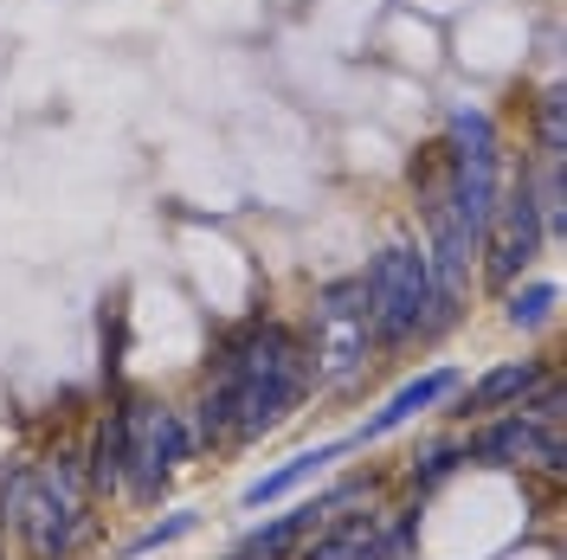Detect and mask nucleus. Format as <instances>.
Listing matches in <instances>:
<instances>
[{
    "mask_svg": "<svg viewBox=\"0 0 567 560\" xmlns=\"http://www.w3.org/2000/svg\"><path fill=\"white\" fill-rule=\"evenodd\" d=\"M310 349L297 342V329L284 322H246L226 349H219V374L194 406V445H251L271 425H284L303 400H310Z\"/></svg>",
    "mask_w": 567,
    "mask_h": 560,
    "instance_id": "nucleus-1",
    "label": "nucleus"
},
{
    "mask_svg": "<svg viewBox=\"0 0 567 560\" xmlns=\"http://www.w3.org/2000/svg\"><path fill=\"white\" fill-rule=\"evenodd\" d=\"M0 522L33 560H71L91 535V477L78 452H52L33 470H0Z\"/></svg>",
    "mask_w": 567,
    "mask_h": 560,
    "instance_id": "nucleus-2",
    "label": "nucleus"
},
{
    "mask_svg": "<svg viewBox=\"0 0 567 560\" xmlns=\"http://www.w3.org/2000/svg\"><path fill=\"white\" fill-rule=\"evenodd\" d=\"M361 290H368V329H374L381 349H400L413 335H432V329H445L452 310H458V290H439L432 283V265H425L420 246H388L361 271Z\"/></svg>",
    "mask_w": 567,
    "mask_h": 560,
    "instance_id": "nucleus-3",
    "label": "nucleus"
},
{
    "mask_svg": "<svg viewBox=\"0 0 567 560\" xmlns=\"http://www.w3.org/2000/svg\"><path fill=\"white\" fill-rule=\"evenodd\" d=\"M116 432H123V484L116 490L136 496V502H162L168 477H175L187 452H194V432L181 413H168L162 400H130L116 413Z\"/></svg>",
    "mask_w": 567,
    "mask_h": 560,
    "instance_id": "nucleus-4",
    "label": "nucleus"
},
{
    "mask_svg": "<svg viewBox=\"0 0 567 560\" xmlns=\"http://www.w3.org/2000/svg\"><path fill=\"white\" fill-rule=\"evenodd\" d=\"M374 349V329H368V290L361 278H336L317 290V349H310V381L342 393L361 381Z\"/></svg>",
    "mask_w": 567,
    "mask_h": 560,
    "instance_id": "nucleus-5",
    "label": "nucleus"
},
{
    "mask_svg": "<svg viewBox=\"0 0 567 560\" xmlns=\"http://www.w3.org/2000/svg\"><path fill=\"white\" fill-rule=\"evenodd\" d=\"M542 212H535V194H529V175L516 180L509 194H496V212L491 226H484V271H491V283H516L523 271L535 265V251H542Z\"/></svg>",
    "mask_w": 567,
    "mask_h": 560,
    "instance_id": "nucleus-6",
    "label": "nucleus"
},
{
    "mask_svg": "<svg viewBox=\"0 0 567 560\" xmlns=\"http://www.w3.org/2000/svg\"><path fill=\"white\" fill-rule=\"evenodd\" d=\"M464 464H509V470H548V477H561L567 470V445L555 425H535L523 413H509V419H491L484 432H471L464 438Z\"/></svg>",
    "mask_w": 567,
    "mask_h": 560,
    "instance_id": "nucleus-7",
    "label": "nucleus"
},
{
    "mask_svg": "<svg viewBox=\"0 0 567 560\" xmlns=\"http://www.w3.org/2000/svg\"><path fill=\"white\" fill-rule=\"evenodd\" d=\"M374 490L368 477H349V484H336V490H322V496H310V502H297L290 516H271L265 528H251L246 541L233 548V560H290L310 535H317L336 509H349V502H361V496Z\"/></svg>",
    "mask_w": 567,
    "mask_h": 560,
    "instance_id": "nucleus-8",
    "label": "nucleus"
},
{
    "mask_svg": "<svg viewBox=\"0 0 567 560\" xmlns=\"http://www.w3.org/2000/svg\"><path fill=\"white\" fill-rule=\"evenodd\" d=\"M406 528L393 522L388 509H354V516H329V522L297 548V560H388L400 548Z\"/></svg>",
    "mask_w": 567,
    "mask_h": 560,
    "instance_id": "nucleus-9",
    "label": "nucleus"
},
{
    "mask_svg": "<svg viewBox=\"0 0 567 560\" xmlns=\"http://www.w3.org/2000/svg\"><path fill=\"white\" fill-rule=\"evenodd\" d=\"M535 381H548L542 361H503V367H491V374L458 400V419H496V413L523 406V393H529Z\"/></svg>",
    "mask_w": 567,
    "mask_h": 560,
    "instance_id": "nucleus-10",
    "label": "nucleus"
},
{
    "mask_svg": "<svg viewBox=\"0 0 567 560\" xmlns=\"http://www.w3.org/2000/svg\"><path fill=\"white\" fill-rule=\"evenodd\" d=\"M452 386H458V374H452V367H432V374H420V381H406V386L388 400V406L374 413V419L361 425V445H368V438H388V432H400V425L420 419V413H432V406H439Z\"/></svg>",
    "mask_w": 567,
    "mask_h": 560,
    "instance_id": "nucleus-11",
    "label": "nucleus"
},
{
    "mask_svg": "<svg viewBox=\"0 0 567 560\" xmlns=\"http://www.w3.org/2000/svg\"><path fill=\"white\" fill-rule=\"evenodd\" d=\"M354 438H329V445H317V452H297L290 464H278L271 477H258V484H246V509H265V502H278V496H290L297 484H310V477H322L336 457L349 452Z\"/></svg>",
    "mask_w": 567,
    "mask_h": 560,
    "instance_id": "nucleus-12",
    "label": "nucleus"
},
{
    "mask_svg": "<svg viewBox=\"0 0 567 560\" xmlns=\"http://www.w3.org/2000/svg\"><path fill=\"white\" fill-rule=\"evenodd\" d=\"M84 477H91V496H104L123 484V432H116V413L97 419L91 432V452H84Z\"/></svg>",
    "mask_w": 567,
    "mask_h": 560,
    "instance_id": "nucleus-13",
    "label": "nucleus"
},
{
    "mask_svg": "<svg viewBox=\"0 0 567 560\" xmlns=\"http://www.w3.org/2000/svg\"><path fill=\"white\" fill-rule=\"evenodd\" d=\"M555 303H561V290H555L548 278L509 283V297H503V322H509V329H542V322L555 315Z\"/></svg>",
    "mask_w": 567,
    "mask_h": 560,
    "instance_id": "nucleus-14",
    "label": "nucleus"
},
{
    "mask_svg": "<svg viewBox=\"0 0 567 560\" xmlns=\"http://www.w3.org/2000/svg\"><path fill=\"white\" fill-rule=\"evenodd\" d=\"M561 123H567V97H561V84H548L542 91V162H561L567 155Z\"/></svg>",
    "mask_w": 567,
    "mask_h": 560,
    "instance_id": "nucleus-15",
    "label": "nucleus"
},
{
    "mask_svg": "<svg viewBox=\"0 0 567 560\" xmlns=\"http://www.w3.org/2000/svg\"><path fill=\"white\" fill-rule=\"evenodd\" d=\"M464 464V445L458 438H445V445H425L420 457H413V490H425V484H439L445 470H458Z\"/></svg>",
    "mask_w": 567,
    "mask_h": 560,
    "instance_id": "nucleus-16",
    "label": "nucleus"
},
{
    "mask_svg": "<svg viewBox=\"0 0 567 560\" xmlns=\"http://www.w3.org/2000/svg\"><path fill=\"white\" fill-rule=\"evenodd\" d=\"M194 522H200V516H194V509H181V516H168V522H155L148 535H136V541H130V554H155V548H168V541H181V535H194Z\"/></svg>",
    "mask_w": 567,
    "mask_h": 560,
    "instance_id": "nucleus-17",
    "label": "nucleus"
},
{
    "mask_svg": "<svg viewBox=\"0 0 567 560\" xmlns=\"http://www.w3.org/2000/svg\"><path fill=\"white\" fill-rule=\"evenodd\" d=\"M0 560H7V522H0Z\"/></svg>",
    "mask_w": 567,
    "mask_h": 560,
    "instance_id": "nucleus-18",
    "label": "nucleus"
}]
</instances>
